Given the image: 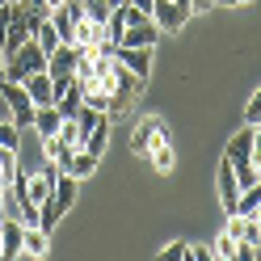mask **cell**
<instances>
[{"mask_svg": "<svg viewBox=\"0 0 261 261\" xmlns=\"http://www.w3.org/2000/svg\"><path fill=\"white\" fill-rule=\"evenodd\" d=\"M236 198H240V186H236V173H232V160L219 165V202L227 215H236Z\"/></svg>", "mask_w": 261, "mask_h": 261, "instance_id": "cell-8", "label": "cell"}, {"mask_svg": "<svg viewBox=\"0 0 261 261\" xmlns=\"http://www.w3.org/2000/svg\"><path fill=\"white\" fill-rule=\"evenodd\" d=\"M0 232H5V261L9 257H17L21 253V232H25V223H17V219H0Z\"/></svg>", "mask_w": 261, "mask_h": 261, "instance_id": "cell-16", "label": "cell"}, {"mask_svg": "<svg viewBox=\"0 0 261 261\" xmlns=\"http://www.w3.org/2000/svg\"><path fill=\"white\" fill-rule=\"evenodd\" d=\"M59 126H63V118H59L55 106H38V110H34V130H38V139L59 135Z\"/></svg>", "mask_w": 261, "mask_h": 261, "instance_id": "cell-14", "label": "cell"}, {"mask_svg": "<svg viewBox=\"0 0 261 261\" xmlns=\"http://www.w3.org/2000/svg\"><path fill=\"white\" fill-rule=\"evenodd\" d=\"M80 106H85V89H80L76 80H72L68 93H59V97H55V110H59V118H76Z\"/></svg>", "mask_w": 261, "mask_h": 261, "instance_id": "cell-13", "label": "cell"}, {"mask_svg": "<svg viewBox=\"0 0 261 261\" xmlns=\"http://www.w3.org/2000/svg\"><path fill=\"white\" fill-rule=\"evenodd\" d=\"M0 148H13V152L21 148V126L13 122L9 114H5V118H0Z\"/></svg>", "mask_w": 261, "mask_h": 261, "instance_id": "cell-21", "label": "cell"}, {"mask_svg": "<svg viewBox=\"0 0 261 261\" xmlns=\"http://www.w3.org/2000/svg\"><path fill=\"white\" fill-rule=\"evenodd\" d=\"M0 186H5V181H0Z\"/></svg>", "mask_w": 261, "mask_h": 261, "instance_id": "cell-37", "label": "cell"}, {"mask_svg": "<svg viewBox=\"0 0 261 261\" xmlns=\"http://www.w3.org/2000/svg\"><path fill=\"white\" fill-rule=\"evenodd\" d=\"M30 72H46V51L30 38L13 59H5V80H25Z\"/></svg>", "mask_w": 261, "mask_h": 261, "instance_id": "cell-2", "label": "cell"}, {"mask_svg": "<svg viewBox=\"0 0 261 261\" xmlns=\"http://www.w3.org/2000/svg\"><path fill=\"white\" fill-rule=\"evenodd\" d=\"M0 93H5V110H9V118L17 122L21 130H30L34 126V101H30V93H25V85L21 80H0Z\"/></svg>", "mask_w": 261, "mask_h": 261, "instance_id": "cell-1", "label": "cell"}, {"mask_svg": "<svg viewBox=\"0 0 261 261\" xmlns=\"http://www.w3.org/2000/svg\"><path fill=\"white\" fill-rule=\"evenodd\" d=\"M13 177H17V152H13V148H0V181L13 186Z\"/></svg>", "mask_w": 261, "mask_h": 261, "instance_id": "cell-23", "label": "cell"}, {"mask_svg": "<svg viewBox=\"0 0 261 261\" xmlns=\"http://www.w3.org/2000/svg\"><path fill=\"white\" fill-rule=\"evenodd\" d=\"M9 21H13V13H9V5H0V42H5V34H9Z\"/></svg>", "mask_w": 261, "mask_h": 261, "instance_id": "cell-28", "label": "cell"}, {"mask_svg": "<svg viewBox=\"0 0 261 261\" xmlns=\"http://www.w3.org/2000/svg\"><path fill=\"white\" fill-rule=\"evenodd\" d=\"M51 194H55V202L68 211L72 202H76V177L72 173H55V186H51Z\"/></svg>", "mask_w": 261, "mask_h": 261, "instance_id": "cell-20", "label": "cell"}, {"mask_svg": "<svg viewBox=\"0 0 261 261\" xmlns=\"http://www.w3.org/2000/svg\"><path fill=\"white\" fill-rule=\"evenodd\" d=\"M97 160H101V156H93V152H85V148H72V160H68V169H63V173H72L76 181H85V177L97 173Z\"/></svg>", "mask_w": 261, "mask_h": 261, "instance_id": "cell-12", "label": "cell"}, {"mask_svg": "<svg viewBox=\"0 0 261 261\" xmlns=\"http://www.w3.org/2000/svg\"><path fill=\"white\" fill-rule=\"evenodd\" d=\"M76 59H80V46L76 42H59L51 55H46V72L51 76H76Z\"/></svg>", "mask_w": 261, "mask_h": 261, "instance_id": "cell-5", "label": "cell"}, {"mask_svg": "<svg viewBox=\"0 0 261 261\" xmlns=\"http://www.w3.org/2000/svg\"><path fill=\"white\" fill-rule=\"evenodd\" d=\"M160 42V25L156 21H143V25H126L118 46H156Z\"/></svg>", "mask_w": 261, "mask_h": 261, "instance_id": "cell-7", "label": "cell"}, {"mask_svg": "<svg viewBox=\"0 0 261 261\" xmlns=\"http://www.w3.org/2000/svg\"><path fill=\"white\" fill-rule=\"evenodd\" d=\"M160 130H165V122H160V118H148V122L135 126V135H130V148H135V156H148V152H152V143H156Z\"/></svg>", "mask_w": 261, "mask_h": 261, "instance_id": "cell-9", "label": "cell"}, {"mask_svg": "<svg viewBox=\"0 0 261 261\" xmlns=\"http://www.w3.org/2000/svg\"><path fill=\"white\" fill-rule=\"evenodd\" d=\"M85 13H89L93 21H101V25H106V17H110V5H106V0H85Z\"/></svg>", "mask_w": 261, "mask_h": 261, "instance_id": "cell-25", "label": "cell"}, {"mask_svg": "<svg viewBox=\"0 0 261 261\" xmlns=\"http://www.w3.org/2000/svg\"><path fill=\"white\" fill-rule=\"evenodd\" d=\"M114 59H118L122 68H130L139 80L152 76V46H118L114 42Z\"/></svg>", "mask_w": 261, "mask_h": 261, "instance_id": "cell-3", "label": "cell"}, {"mask_svg": "<svg viewBox=\"0 0 261 261\" xmlns=\"http://www.w3.org/2000/svg\"><path fill=\"white\" fill-rule=\"evenodd\" d=\"M152 165H156V173H169L173 169V143H169V135H165V130H160V135H156V143H152Z\"/></svg>", "mask_w": 261, "mask_h": 261, "instance_id": "cell-19", "label": "cell"}, {"mask_svg": "<svg viewBox=\"0 0 261 261\" xmlns=\"http://www.w3.org/2000/svg\"><path fill=\"white\" fill-rule=\"evenodd\" d=\"M194 5V13H206V9H215V0H190Z\"/></svg>", "mask_w": 261, "mask_h": 261, "instance_id": "cell-29", "label": "cell"}, {"mask_svg": "<svg viewBox=\"0 0 261 261\" xmlns=\"http://www.w3.org/2000/svg\"><path fill=\"white\" fill-rule=\"evenodd\" d=\"M190 261H215V249H206V244H190Z\"/></svg>", "mask_w": 261, "mask_h": 261, "instance_id": "cell-27", "label": "cell"}, {"mask_svg": "<svg viewBox=\"0 0 261 261\" xmlns=\"http://www.w3.org/2000/svg\"><path fill=\"white\" fill-rule=\"evenodd\" d=\"M181 257H190V244L186 240H173V244L160 249V261H181Z\"/></svg>", "mask_w": 261, "mask_h": 261, "instance_id": "cell-24", "label": "cell"}, {"mask_svg": "<svg viewBox=\"0 0 261 261\" xmlns=\"http://www.w3.org/2000/svg\"><path fill=\"white\" fill-rule=\"evenodd\" d=\"M21 85H25V93H30V101H34V106H55V85H51V72H30Z\"/></svg>", "mask_w": 261, "mask_h": 261, "instance_id": "cell-6", "label": "cell"}, {"mask_svg": "<svg viewBox=\"0 0 261 261\" xmlns=\"http://www.w3.org/2000/svg\"><path fill=\"white\" fill-rule=\"evenodd\" d=\"M106 143H110V118L101 114V118H97V126L85 135V143H80V148H85V152H93V156H101V152H106Z\"/></svg>", "mask_w": 261, "mask_h": 261, "instance_id": "cell-15", "label": "cell"}, {"mask_svg": "<svg viewBox=\"0 0 261 261\" xmlns=\"http://www.w3.org/2000/svg\"><path fill=\"white\" fill-rule=\"evenodd\" d=\"M106 5H110V9H118V5H126V0H106Z\"/></svg>", "mask_w": 261, "mask_h": 261, "instance_id": "cell-32", "label": "cell"}, {"mask_svg": "<svg viewBox=\"0 0 261 261\" xmlns=\"http://www.w3.org/2000/svg\"><path fill=\"white\" fill-rule=\"evenodd\" d=\"M244 122H249V126H257L261 122V89L249 97V110H244Z\"/></svg>", "mask_w": 261, "mask_h": 261, "instance_id": "cell-26", "label": "cell"}, {"mask_svg": "<svg viewBox=\"0 0 261 261\" xmlns=\"http://www.w3.org/2000/svg\"><path fill=\"white\" fill-rule=\"evenodd\" d=\"M0 80H5V55H0Z\"/></svg>", "mask_w": 261, "mask_h": 261, "instance_id": "cell-35", "label": "cell"}, {"mask_svg": "<svg viewBox=\"0 0 261 261\" xmlns=\"http://www.w3.org/2000/svg\"><path fill=\"white\" fill-rule=\"evenodd\" d=\"M80 51H93V46H101L106 42V25L101 21H93V17H85V21H76V38H72Z\"/></svg>", "mask_w": 261, "mask_h": 261, "instance_id": "cell-10", "label": "cell"}, {"mask_svg": "<svg viewBox=\"0 0 261 261\" xmlns=\"http://www.w3.org/2000/svg\"><path fill=\"white\" fill-rule=\"evenodd\" d=\"M253 130H257V126H244L240 135H232V139H227L223 160H232V165H240V160H253Z\"/></svg>", "mask_w": 261, "mask_h": 261, "instance_id": "cell-11", "label": "cell"}, {"mask_svg": "<svg viewBox=\"0 0 261 261\" xmlns=\"http://www.w3.org/2000/svg\"><path fill=\"white\" fill-rule=\"evenodd\" d=\"M130 5H135V9H143V13H152V5H156V0H130Z\"/></svg>", "mask_w": 261, "mask_h": 261, "instance_id": "cell-30", "label": "cell"}, {"mask_svg": "<svg viewBox=\"0 0 261 261\" xmlns=\"http://www.w3.org/2000/svg\"><path fill=\"white\" fill-rule=\"evenodd\" d=\"M257 126H261V122H257Z\"/></svg>", "mask_w": 261, "mask_h": 261, "instance_id": "cell-38", "label": "cell"}, {"mask_svg": "<svg viewBox=\"0 0 261 261\" xmlns=\"http://www.w3.org/2000/svg\"><path fill=\"white\" fill-rule=\"evenodd\" d=\"M0 257H5V232H0Z\"/></svg>", "mask_w": 261, "mask_h": 261, "instance_id": "cell-34", "label": "cell"}, {"mask_svg": "<svg viewBox=\"0 0 261 261\" xmlns=\"http://www.w3.org/2000/svg\"><path fill=\"white\" fill-rule=\"evenodd\" d=\"M59 5H63V0H46V9H59Z\"/></svg>", "mask_w": 261, "mask_h": 261, "instance_id": "cell-33", "label": "cell"}, {"mask_svg": "<svg viewBox=\"0 0 261 261\" xmlns=\"http://www.w3.org/2000/svg\"><path fill=\"white\" fill-rule=\"evenodd\" d=\"M219 9H240V0H215Z\"/></svg>", "mask_w": 261, "mask_h": 261, "instance_id": "cell-31", "label": "cell"}, {"mask_svg": "<svg viewBox=\"0 0 261 261\" xmlns=\"http://www.w3.org/2000/svg\"><path fill=\"white\" fill-rule=\"evenodd\" d=\"M46 249H51V232H42V227H25V232H21V253L42 257Z\"/></svg>", "mask_w": 261, "mask_h": 261, "instance_id": "cell-17", "label": "cell"}, {"mask_svg": "<svg viewBox=\"0 0 261 261\" xmlns=\"http://www.w3.org/2000/svg\"><path fill=\"white\" fill-rule=\"evenodd\" d=\"M211 249H215V261H219V257H223V261H236V253H240V240L223 232V236H219L215 244H211Z\"/></svg>", "mask_w": 261, "mask_h": 261, "instance_id": "cell-22", "label": "cell"}, {"mask_svg": "<svg viewBox=\"0 0 261 261\" xmlns=\"http://www.w3.org/2000/svg\"><path fill=\"white\" fill-rule=\"evenodd\" d=\"M240 5H249V0H240Z\"/></svg>", "mask_w": 261, "mask_h": 261, "instance_id": "cell-36", "label": "cell"}, {"mask_svg": "<svg viewBox=\"0 0 261 261\" xmlns=\"http://www.w3.org/2000/svg\"><path fill=\"white\" fill-rule=\"evenodd\" d=\"M186 17H190V9L173 5V0H156L152 5V21L160 25V34H177V30L186 25Z\"/></svg>", "mask_w": 261, "mask_h": 261, "instance_id": "cell-4", "label": "cell"}, {"mask_svg": "<svg viewBox=\"0 0 261 261\" xmlns=\"http://www.w3.org/2000/svg\"><path fill=\"white\" fill-rule=\"evenodd\" d=\"M30 34H34V42L42 46V51H46V55H51V51H55V46L63 42V38H59V30L51 25V17H42V21H34V25H30Z\"/></svg>", "mask_w": 261, "mask_h": 261, "instance_id": "cell-18", "label": "cell"}]
</instances>
